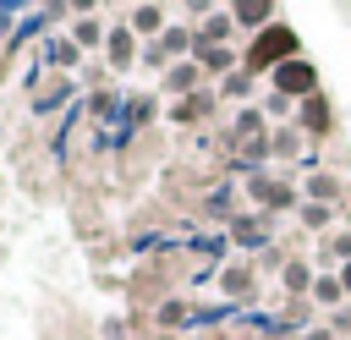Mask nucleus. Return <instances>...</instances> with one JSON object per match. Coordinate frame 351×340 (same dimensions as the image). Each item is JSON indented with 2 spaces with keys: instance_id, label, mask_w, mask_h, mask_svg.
Instances as JSON below:
<instances>
[{
  "instance_id": "obj_25",
  "label": "nucleus",
  "mask_w": 351,
  "mask_h": 340,
  "mask_svg": "<svg viewBox=\"0 0 351 340\" xmlns=\"http://www.w3.org/2000/svg\"><path fill=\"white\" fill-rule=\"evenodd\" d=\"M214 11H219V5H208V0H192V5H186V16H197V22H208Z\"/></svg>"
},
{
  "instance_id": "obj_1",
  "label": "nucleus",
  "mask_w": 351,
  "mask_h": 340,
  "mask_svg": "<svg viewBox=\"0 0 351 340\" xmlns=\"http://www.w3.org/2000/svg\"><path fill=\"white\" fill-rule=\"evenodd\" d=\"M296 55H302V27L280 16V22H269L263 33H252V38L241 44V71L258 77V82H269V77H274L285 60H296Z\"/></svg>"
},
{
  "instance_id": "obj_28",
  "label": "nucleus",
  "mask_w": 351,
  "mask_h": 340,
  "mask_svg": "<svg viewBox=\"0 0 351 340\" xmlns=\"http://www.w3.org/2000/svg\"><path fill=\"white\" fill-rule=\"evenodd\" d=\"M335 274H340V285H346V302H351V263H346V269H335Z\"/></svg>"
},
{
  "instance_id": "obj_9",
  "label": "nucleus",
  "mask_w": 351,
  "mask_h": 340,
  "mask_svg": "<svg viewBox=\"0 0 351 340\" xmlns=\"http://www.w3.org/2000/svg\"><path fill=\"white\" fill-rule=\"evenodd\" d=\"M214 110H219V88H203V93H192V99H176L165 115H170L176 126H203Z\"/></svg>"
},
{
  "instance_id": "obj_17",
  "label": "nucleus",
  "mask_w": 351,
  "mask_h": 340,
  "mask_svg": "<svg viewBox=\"0 0 351 340\" xmlns=\"http://www.w3.org/2000/svg\"><path fill=\"white\" fill-rule=\"evenodd\" d=\"M197 38H203V44H230V38H236V22H230V11L219 5V11H214L203 27H197Z\"/></svg>"
},
{
  "instance_id": "obj_18",
  "label": "nucleus",
  "mask_w": 351,
  "mask_h": 340,
  "mask_svg": "<svg viewBox=\"0 0 351 340\" xmlns=\"http://www.w3.org/2000/svg\"><path fill=\"white\" fill-rule=\"evenodd\" d=\"M115 110H126V99H121L115 88H93V93H88V115H93V121H110Z\"/></svg>"
},
{
  "instance_id": "obj_4",
  "label": "nucleus",
  "mask_w": 351,
  "mask_h": 340,
  "mask_svg": "<svg viewBox=\"0 0 351 340\" xmlns=\"http://www.w3.org/2000/svg\"><path fill=\"white\" fill-rule=\"evenodd\" d=\"M291 126H296L307 143H324V137L335 132V104H329V93H313V99H302Z\"/></svg>"
},
{
  "instance_id": "obj_27",
  "label": "nucleus",
  "mask_w": 351,
  "mask_h": 340,
  "mask_svg": "<svg viewBox=\"0 0 351 340\" xmlns=\"http://www.w3.org/2000/svg\"><path fill=\"white\" fill-rule=\"evenodd\" d=\"M307 340H340V335H335L329 324H318V329H307Z\"/></svg>"
},
{
  "instance_id": "obj_26",
  "label": "nucleus",
  "mask_w": 351,
  "mask_h": 340,
  "mask_svg": "<svg viewBox=\"0 0 351 340\" xmlns=\"http://www.w3.org/2000/svg\"><path fill=\"white\" fill-rule=\"evenodd\" d=\"M208 214H219V219H225V214H230V192H214V197H208Z\"/></svg>"
},
{
  "instance_id": "obj_22",
  "label": "nucleus",
  "mask_w": 351,
  "mask_h": 340,
  "mask_svg": "<svg viewBox=\"0 0 351 340\" xmlns=\"http://www.w3.org/2000/svg\"><path fill=\"white\" fill-rule=\"evenodd\" d=\"M77 60H82V49H77L71 38H55V44H49V66H55V71H71Z\"/></svg>"
},
{
  "instance_id": "obj_13",
  "label": "nucleus",
  "mask_w": 351,
  "mask_h": 340,
  "mask_svg": "<svg viewBox=\"0 0 351 340\" xmlns=\"http://www.w3.org/2000/svg\"><path fill=\"white\" fill-rule=\"evenodd\" d=\"M313 280H318V269H313L307 258H291V263L280 269V285H285L296 302H302V296H313Z\"/></svg>"
},
{
  "instance_id": "obj_20",
  "label": "nucleus",
  "mask_w": 351,
  "mask_h": 340,
  "mask_svg": "<svg viewBox=\"0 0 351 340\" xmlns=\"http://www.w3.org/2000/svg\"><path fill=\"white\" fill-rule=\"evenodd\" d=\"M296 219H302V230H329V225L340 219V208H329V203H302Z\"/></svg>"
},
{
  "instance_id": "obj_6",
  "label": "nucleus",
  "mask_w": 351,
  "mask_h": 340,
  "mask_svg": "<svg viewBox=\"0 0 351 340\" xmlns=\"http://www.w3.org/2000/svg\"><path fill=\"white\" fill-rule=\"evenodd\" d=\"M203 88H214L208 77H203V66L197 60H176L165 77H159V93L176 104V99H192V93H203Z\"/></svg>"
},
{
  "instance_id": "obj_15",
  "label": "nucleus",
  "mask_w": 351,
  "mask_h": 340,
  "mask_svg": "<svg viewBox=\"0 0 351 340\" xmlns=\"http://www.w3.org/2000/svg\"><path fill=\"white\" fill-rule=\"evenodd\" d=\"M296 154H307V137H302L296 126H274V137H269V159H296Z\"/></svg>"
},
{
  "instance_id": "obj_11",
  "label": "nucleus",
  "mask_w": 351,
  "mask_h": 340,
  "mask_svg": "<svg viewBox=\"0 0 351 340\" xmlns=\"http://www.w3.org/2000/svg\"><path fill=\"white\" fill-rule=\"evenodd\" d=\"M214 285H219V296L247 302V296H252V285H258V269H252V263H225V269L214 274Z\"/></svg>"
},
{
  "instance_id": "obj_7",
  "label": "nucleus",
  "mask_w": 351,
  "mask_h": 340,
  "mask_svg": "<svg viewBox=\"0 0 351 340\" xmlns=\"http://www.w3.org/2000/svg\"><path fill=\"white\" fill-rule=\"evenodd\" d=\"M66 38L88 55V49H104V38H110V22L93 11V5H77V16H71V27H66Z\"/></svg>"
},
{
  "instance_id": "obj_10",
  "label": "nucleus",
  "mask_w": 351,
  "mask_h": 340,
  "mask_svg": "<svg viewBox=\"0 0 351 340\" xmlns=\"http://www.w3.org/2000/svg\"><path fill=\"white\" fill-rule=\"evenodd\" d=\"M225 11H230L236 27H247V38L263 33L269 22H280V16H274V0H236V5H225Z\"/></svg>"
},
{
  "instance_id": "obj_8",
  "label": "nucleus",
  "mask_w": 351,
  "mask_h": 340,
  "mask_svg": "<svg viewBox=\"0 0 351 340\" xmlns=\"http://www.w3.org/2000/svg\"><path fill=\"white\" fill-rule=\"evenodd\" d=\"M126 27L143 38V44H154V38H165V27H170V11L159 5V0H143V5H126Z\"/></svg>"
},
{
  "instance_id": "obj_3",
  "label": "nucleus",
  "mask_w": 351,
  "mask_h": 340,
  "mask_svg": "<svg viewBox=\"0 0 351 340\" xmlns=\"http://www.w3.org/2000/svg\"><path fill=\"white\" fill-rule=\"evenodd\" d=\"M269 88L274 93H285V99H313V93H324V82H318V60L313 55H296V60H285L274 77H269Z\"/></svg>"
},
{
  "instance_id": "obj_21",
  "label": "nucleus",
  "mask_w": 351,
  "mask_h": 340,
  "mask_svg": "<svg viewBox=\"0 0 351 340\" xmlns=\"http://www.w3.org/2000/svg\"><path fill=\"white\" fill-rule=\"evenodd\" d=\"M318 263H335V269H346V263H351V230H335V236H324V252H318Z\"/></svg>"
},
{
  "instance_id": "obj_5",
  "label": "nucleus",
  "mask_w": 351,
  "mask_h": 340,
  "mask_svg": "<svg viewBox=\"0 0 351 340\" xmlns=\"http://www.w3.org/2000/svg\"><path fill=\"white\" fill-rule=\"evenodd\" d=\"M104 66H110V71H132V66H143V38H137L126 22H110V38H104Z\"/></svg>"
},
{
  "instance_id": "obj_14",
  "label": "nucleus",
  "mask_w": 351,
  "mask_h": 340,
  "mask_svg": "<svg viewBox=\"0 0 351 340\" xmlns=\"http://www.w3.org/2000/svg\"><path fill=\"white\" fill-rule=\"evenodd\" d=\"M307 302H313V307H329V313H335V307H346V285H340V274H335V269H318V280H313V296H307Z\"/></svg>"
},
{
  "instance_id": "obj_19",
  "label": "nucleus",
  "mask_w": 351,
  "mask_h": 340,
  "mask_svg": "<svg viewBox=\"0 0 351 340\" xmlns=\"http://www.w3.org/2000/svg\"><path fill=\"white\" fill-rule=\"evenodd\" d=\"M154 110H159V93H132L121 115H126V126H148V121H154Z\"/></svg>"
},
{
  "instance_id": "obj_16",
  "label": "nucleus",
  "mask_w": 351,
  "mask_h": 340,
  "mask_svg": "<svg viewBox=\"0 0 351 340\" xmlns=\"http://www.w3.org/2000/svg\"><path fill=\"white\" fill-rule=\"evenodd\" d=\"M225 236H230V241H263V247H269V219H258V214H236Z\"/></svg>"
},
{
  "instance_id": "obj_24",
  "label": "nucleus",
  "mask_w": 351,
  "mask_h": 340,
  "mask_svg": "<svg viewBox=\"0 0 351 340\" xmlns=\"http://www.w3.org/2000/svg\"><path fill=\"white\" fill-rule=\"evenodd\" d=\"M159 324H186V302H159Z\"/></svg>"
},
{
  "instance_id": "obj_23",
  "label": "nucleus",
  "mask_w": 351,
  "mask_h": 340,
  "mask_svg": "<svg viewBox=\"0 0 351 340\" xmlns=\"http://www.w3.org/2000/svg\"><path fill=\"white\" fill-rule=\"evenodd\" d=\"M258 88V77H247V71H230L225 82H219V99H247Z\"/></svg>"
},
{
  "instance_id": "obj_2",
  "label": "nucleus",
  "mask_w": 351,
  "mask_h": 340,
  "mask_svg": "<svg viewBox=\"0 0 351 340\" xmlns=\"http://www.w3.org/2000/svg\"><path fill=\"white\" fill-rule=\"evenodd\" d=\"M247 197H252L263 214L302 208V186H296L291 175H269V170H252V175H247Z\"/></svg>"
},
{
  "instance_id": "obj_12",
  "label": "nucleus",
  "mask_w": 351,
  "mask_h": 340,
  "mask_svg": "<svg viewBox=\"0 0 351 340\" xmlns=\"http://www.w3.org/2000/svg\"><path fill=\"white\" fill-rule=\"evenodd\" d=\"M340 197H346V186H340V175H329V170H307V186H302V203H329V208H340Z\"/></svg>"
}]
</instances>
